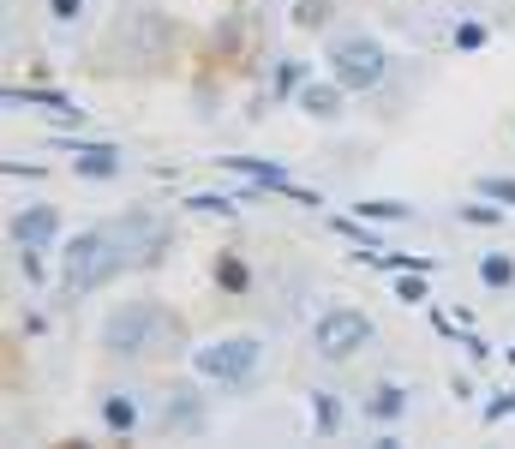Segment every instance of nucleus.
<instances>
[{
    "instance_id": "6ab92c4d",
    "label": "nucleus",
    "mask_w": 515,
    "mask_h": 449,
    "mask_svg": "<svg viewBox=\"0 0 515 449\" xmlns=\"http://www.w3.org/2000/svg\"><path fill=\"white\" fill-rule=\"evenodd\" d=\"M480 198H498L504 210H515V174H486L480 180Z\"/></svg>"
},
{
    "instance_id": "1a4fd4ad",
    "label": "nucleus",
    "mask_w": 515,
    "mask_h": 449,
    "mask_svg": "<svg viewBox=\"0 0 515 449\" xmlns=\"http://www.w3.org/2000/svg\"><path fill=\"white\" fill-rule=\"evenodd\" d=\"M300 108L312 120H336L342 114V84H300Z\"/></svg>"
},
{
    "instance_id": "7ed1b4c3",
    "label": "nucleus",
    "mask_w": 515,
    "mask_h": 449,
    "mask_svg": "<svg viewBox=\"0 0 515 449\" xmlns=\"http://www.w3.org/2000/svg\"><path fill=\"white\" fill-rule=\"evenodd\" d=\"M324 60H330V78H336L342 90H372V84L384 78V48H378L372 36H360V30L336 36Z\"/></svg>"
},
{
    "instance_id": "6e6552de",
    "label": "nucleus",
    "mask_w": 515,
    "mask_h": 449,
    "mask_svg": "<svg viewBox=\"0 0 515 449\" xmlns=\"http://www.w3.org/2000/svg\"><path fill=\"white\" fill-rule=\"evenodd\" d=\"M198 426H204V402L192 390H174L162 408V432H198Z\"/></svg>"
},
{
    "instance_id": "412c9836",
    "label": "nucleus",
    "mask_w": 515,
    "mask_h": 449,
    "mask_svg": "<svg viewBox=\"0 0 515 449\" xmlns=\"http://www.w3.org/2000/svg\"><path fill=\"white\" fill-rule=\"evenodd\" d=\"M462 222H474V228H492V222H504V210H492V204H462Z\"/></svg>"
},
{
    "instance_id": "39448f33",
    "label": "nucleus",
    "mask_w": 515,
    "mask_h": 449,
    "mask_svg": "<svg viewBox=\"0 0 515 449\" xmlns=\"http://www.w3.org/2000/svg\"><path fill=\"white\" fill-rule=\"evenodd\" d=\"M366 342H372V318H366V312H348V306H342V312H324L318 330H312V348H318L324 360H348V354L366 348Z\"/></svg>"
},
{
    "instance_id": "423d86ee",
    "label": "nucleus",
    "mask_w": 515,
    "mask_h": 449,
    "mask_svg": "<svg viewBox=\"0 0 515 449\" xmlns=\"http://www.w3.org/2000/svg\"><path fill=\"white\" fill-rule=\"evenodd\" d=\"M54 234H60V210H54V204H30L24 216H12V246H30V252H42Z\"/></svg>"
},
{
    "instance_id": "f8f14e48",
    "label": "nucleus",
    "mask_w": 515,
    "mask_h": 449,
    "mask_svg": "<svg viewBox=\"0 0 515 449\" xmlns=\"http://www.w3.org/2000/svg\"><path fill=\"white\" fill-rule=\"evenodd\" d=\"M366 408H372V420H384V426H390V420H402V414H408V390H402V384H378Z\"/></svg>"
},
{
    "instance_id": "2eb2a0df",
    "label": "nucleus",
    "mask_w": 515,
    "mask_h": 449,
    "mask_svg": "<svg viewBox=\"0 0 515 449\" xmlns=\"http://www.w3.org/2000/svg\"><path fill=\"white\" fill-rule=\"evenodd\" d=\"M312 420H318V432L330 438V432H342V402L330 396V390H312Z\"/></svg>"
},
{
    "instance_id": "4468645a",
    "label": "nucleus",
    "mask_w": 515,
    "mask_h": 449,
    "mask_svg": "<svg viewBox=\"0 0 515 449\" xmlns=\"http://www.w3.org/2000/svg\"><path fill=\"white\" fill-rule=\"evenodd\" d=\"M480 282H486V288H510L515 282V258L510 252H486V258H480Z\"/></svg>"
},
{
    "instance_id": "ddd939ff",
    "label": "nucleus",
    "mask_w": 515,
    "mask_h": 449,
    "mask_svg": "<svg viewBox=\"0 0 515 449\" xmlns=\"http://www.w3.org/2000/svg\"><path fill=\"white\" fill-rule=\"evenodd\" d=\"M102 420H108V432H120V438H126V432L138 426V402L120 390V396H108V402H102Z\"/></svg>"
},
{
    "instance_id": "f3484780",
    "label": "nucleus",
    "mask_w": 515,
    "mask_h": 449,
    "mask_svg": "<svg viewBox=\"0 0 515 449\" xmlns=\"http://www.w3.org/2000/svg\"><path fill=\"white\" fill-rule=\"evenodd\" d=\"M294 24L300 30H324L330 24V0H294Z\"/></svg>"
},
{
    "instance_id": "dca6fc26",
    "label": "nucleus",
    "mask_w": 515,
    "mask_h": 449,
    "mask_svg": "<svg viewBox=\"0 0 515 449\" xmlns=\"http://www.w3.org/2000/svg\"><path fill=\"white\" fill-rule=\"evenodd\" d=\"M414 210L408 204H396V198H366L360 204V222H408Z\"/></svg>"
},
{
    "instance_id": "9d476101",
    "label": "nucleus",
    "mask_w": 515,
    "mask_h": 449,
    "mask_svg": "<svg viewBox=\"0 0 515 449\" xmlns=\"http://www.w3.org/2000/svg\"><path fill=\"white\" fill-rule=\"evenodd\" d=\"M222 168H234V174H246L252 186H276V192H294V186H288V174H282L276 162H246V156H222Z\"/></svg>"
},
{
    "instance_id": "393cba45",
    "label": "nucleus",
    "mask_w": 515,
    "mask_h": 449,
    "mask_svg": "<svg viewBox=\"0 0 515 449\" xmlns=\"http://www.w3.org/2000/svg\"><path fill=\"white\" fill-rule=\"evenodd\" d=\"M276 84H282V90H294V84H300V66H294V60H282V72H276Z\"/></svg>"
},
{
    "instance_id": "4be33fe9",
    "label": "nucleus",
    "mask_w": 515,
    "mask_h": 449,
    "mask_svg": "<svg viewBox=\"0 0 515 449\" xmlns=\"http://www.w3.org/2000/svg\"><path fill=\"white\" fill-rule=\"evenodd\" d=\"M396 294H402L408 306H414V300H426V270H414V276H402V282H396Z\"/></svg>"
},
{
    "instance_id": "a211bd4d",
    "label": "nucleus",
    "mask_w": 515,
    "mask_h": 449,
    "mask_svg": "<svg viewBox=\"0 0 515 449\" xmlns=\"http://www.w3.org/2000/svg\"><path fill=\"white\" fill-rule=\"evenodd\" d=\"M216 282H222L228 294H246V282H252V276H246V264H240V258H216Z\"/></svg>"
},
{
    "instance_id": "f257e3e1",
    "label": "nucleus",
    "mask_w": 515,
    "mask_h": 449,
    "mask_svg": "<svg viewBox=\"0 0 515 449\" xmlns=\"http://www.w3.org/2000/svg\"><path fill=\"white\" fill-rule=\"evenodd\" d=\"M120 270H132L126 234H120V222H102V228H90V234L72 240V252H66V264H60V288H66V294H90V288L114 282Z\"/></svg>"
},
{
    "instance_id": "f03ea898",
    "label": "nucleus",
    "mask_w": 515,
    "mask_h": 449,
    "mask_svg": "<svg viewBox=\"0 0 515 449\" xmlns=\"http://www.w3.org/2000/svg\"><path fill=\"white\" fill-rule=\"evenodd\" d=\"M102 348L126 354V360H138V354H174L180 348V324L162 306L138 300V306H120V312L102 318Z\"/></svg>"
},
{
    "instance_id": "9b49d317",
    "label": "nucleus",
    "mask_w": 515,
    "mask_h": 449,
    "mask_svg": "<svg viewBox=\"0 0 515 449\" xmlns=\"http://www.w3.org/2000/svg\"><path fill=\"white\" fill-rule=\"evenodd\" d=\"M6 102H24V108H48V114H60V120H78L84 108H72L60 90H6Z\"/></svg>"
},
{
    "instance_id": "20e7f679",
    "label": "nucleus",
    "mask_w": 515,
    "mask_h": 449,
    "mask_svg": "<svg viewBox=\"0 0 515 449\" xmlns=\"http://www.w3.org/2000/svg\"><path fill=\"white\" fill-rule=\"evenodd\" d=\"M192 366H198V378H210V384H246V378L258 372V342H252V336L204 342V348L192 354Z\"/></svg>"
},
{
    "instance_id": "b1692460",
    "label": "nucleus",
    "mask_w": 515,
    "mask_h": 449,
    "mask_svg": "<svg viewBox=\"0 0 515 449\" xmlns=\"http://www.w3.org/2000/svg\"><path fill=\"white\" fill-rule=\"evenodd\" d=\"M456 42H462V48H480V42H486V30H480V24H462V30H456Z\"/></svg>"
},
{
    "instance_id": "5701e85b",
    "label": "nucleus",
    "mask_w": 515,
    "mask_h": 449,
    "mask_svg": "<svg viewBox=\"0 0 515 449\" xmlns=\"http://www.w3.org/2000/svg\"><path fill=\"white\" fill-rule=\"evenodd\" d=\"M54 18H60V24H78V18H84V0H54Z\"/></svg>"
},
{
    "instance_id": "0eeeda50",
    "label": "nucleus",
    "mask_w": 515,
    "mask_h": 449,
    "mask_svg": "<svg viewBox=\"0 0 515 449\" xmlns=\"http://www.w3.org/2000/svg\"><path fill=\"white\" fill-rule=\"evenodd\" d=\"M72 168H78L84 180H114V174H120V150H108V144H78V150H72Z\"/></svg>"
},
{
    "instance_id": "aec40b11",
    "label": "nucleus",
    "mask_w": 515,
    "mask_h": 449,
    "mask_svg": "<svg viewBox=\"0 0 515 449\" xmlns=\"http://www.w3.org/2000/svg\"><path fill=\"white\" fill-rule=\"evenodd\" d=\"M192 210H216V216H234V198H222V192H198V198H186Z\"/></svg>"
}]
</instances>
